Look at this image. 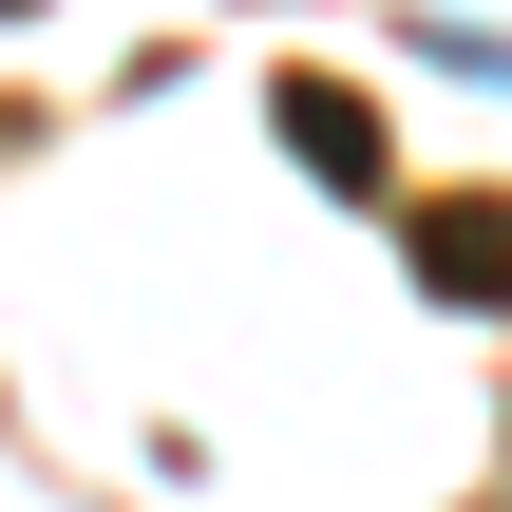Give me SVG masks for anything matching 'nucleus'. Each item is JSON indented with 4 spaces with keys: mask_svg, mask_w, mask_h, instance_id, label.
<instances>
[{
    "mask_svg": "<svg viewBox=\"0 0 512 512\" xmlns=\"http://www.w3.org/2000/svg\"><path fill=\"white\" fill-rule=\"evenodd\" d=\"M418 285L437 304H512V209H418Z\"/></svg>",
    "mask_w": 512,
    "mask_h": 512,
    "instance_id": "obj_1",
    "label": "nucleus"
},
{
    "mask_svg": "<svg viewBox=\"0 0 512 512\" xmlns=\"http://www.w3.org/2000/svg\"><path fill=\"white\" fill-rule=\"evenodd\" d=\"M285 152H304V171H342V190H380V114H361L342 76H285Z\"/></svg>",
    "mask_w": 512,
    "mask_h": 512,
    "instance_id": "obj_2",
    "label": "nucleus"
}]
</instances>
